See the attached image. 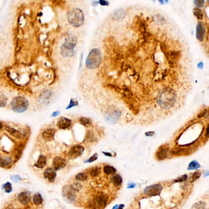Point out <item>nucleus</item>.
Returning a JSON list of instances; mask_svg holds the SVG:
<instances>
[{
	"mask_svg": "<svg viewBox=\"0 0 209 209\" xmlns=\"http://www.w3.org/2000/svg\"><path fill=\"white\" fill-rule=\"evenodd\" d=\"M52 165H53L54 168L55 170L58 171V170L63 169L66 166V161L64 158L60 157V156H57L54 158L53 163H52Z\"/></svg>",
	"mask_w": 209,
	"mask_h": 209,
	"instance_id": "obj_12",
	"label": "nucleus"
},
{
	"mask_svg": "<svg viewBox=\"0 0 209 209\" xmlns=\"http://www.w3.org/2000/svg\"><path fill=\"white\" fill-rule=\"evenodd\" d=\"M100 172H101V169L98 166L94 167L90 170V175L93 177L98 176L100 174Z\"/></svg>",
	"mask_w": 209,
	"mask_h": 209,
	"instance_id": "obj_28",
	"label": "nucleus"
},
{
	"mask_svg": "<svg viewBox=\"0 0 209 209\" xmlns=\"http://www.w3.org/2000/svg\"><path fill=\"white\" fill-rule=\"evenodd\" d=\"M59 114V111H57V112H54V113L52 114V117H55V116L58 115Z\"/></svg>",
	"mask_w": 209,
	"mask_h": 209,
	"instance_id": "obj_45",
	"label": "nucleus"
},
{
	"mask_svg": "<svg viewBox=\"0 0 209 209\" xmlns=\"http://www.w3.org/2000/svg\"><path fill=\"white\" fill-rule=\"evenodd\" d=\"M208 135H209V126L207 128V131H206V137H208Z\"/></svg>",
	"mask_w": 209,
	"mask_h": 209,
	"instance_id": "obj_47",
	"label": "nucleus"
},
{
	"mask_svg": "<svg viewBox=\"0 0 209 209\" xmlns=\"http://www.w3.org/2000/svg\"><path fill=\"white\" fill-rule=\"evenodd\" d=\"M29 106L28 101L24 97L18 96L11 103V109L16 113H22L26 111Z\"/></svg>",
	"mask_w": 209,
	"mask_h": 209,
	"instance_id": "obj_5",
	"label": "nucleus"
},
{
	"mask_svg": "<svg viewBox=\"0 0 209 209\" xmlns=\"http://www.w3.org/2000/svg\"><path fill=\"white\" fill-rule=\"evenodd\" d=\"M169 148L166 146H162L158 150L156 153V157L159 160H164L169 155Z\"/></svg>",
	"mask_w": 209,
	"mask_h": 209,
	"instance_id": "obj_14",
	"label": "nucleus"
},
{
	"mask_svg": "<svg viewBox=\"0 0 209 209\" xmlns=\"http://www.w3.org/2000/svg\"><path fill=\"white\" fill-rule=\"evenodd\" d=\"M63 195L68 200L71 202H74L75 200L76 196L75 194V191L73 188L69 186H66L63 190Z\"/></svg>",
	"mask_w": 209,
	"mask_h": 209,
	"instance_id": "obj_10",
	"label": "nucleus"
},
{
	"mask_svg": "<svg viewBox=\"0 0 209 209\" xmlns=\"http://www.w3.org/2000/svg\"><path fill=\"white\" fill-rule=\"evenodd\" d=\"M33 202L36 205H40L43 202V199L41 195L39 193H37L33 196Z\"/></svg>",
	"mask_w": 209,
	"mask_h": 209,
	"instance_id": "obj_25",
	"label": "nucleus"
},
{
	"mask_svg": "<svg viewBox=\"0 0 209 209\" xmlns=\"http://www.w3.org/2000/svg\"><path fill=\"white\" fill-rule=\"evenodd\" d=\"M112 179H113V183L114 185L116 186H120L122 183V181H123L122 177L120 176L119 174H115L113 177Z\"/></svg>",
	"mask_w": 209,
	"mask_h": 209,
	"instance_id": "obj_26",
	"label": "nucleus"
},
{
	"mask_svg": "<svg viewBox=\"0 0 209 209\" xmlns=\"http://www.w3.org/2000/svg\"><path fill=\"white\" fill-rule=\"evenodd\" d=\"M206 35V28L202 22H198L196 27V38L200 41H202L204 39Z\"/></svg>",
	"mask_w": 209,
	"mask_h": 209,
	"instance_id": "obj_11",
	"label": "nucleus"
},
{
	"mask_svg": "<svg viewBox=\"0 0 209 209\" xmlns=\"http://www.w3.org/2000/svg\"><path fill=\"white\" fill-rule=\"evenodd\" d=\"M154 135H155V132H154V131H149V132H147V133H145V135H147V136H148V137L153 136Z\"/></svg>",
	"mask_w": 209,
	"mask_h": 209,
	"instance_id": "obj_43",
	"label": "nucleus"
},
{
	"mask_svg": "<svg viewBox=\"0 0 209 209\" xmlns=\"http://www.w3.org/2000/svg\"><path fill=\"white\" fill-rule=\"evenodd\" d=\"M188 178V176L187 175H183L182 176H181L179 178H178L176 180V182H182V181H184L185 180H186Z\"/></svg>",
	"mask_w": 209,
	"mask_h": 209,
	"instance_id": "obj_37",
	"label": "nucleus"
},
{
	"mask_svg": "<svg viewBox=\"0 0 209 209\" xmlns=\"http://www.w3.org/2000/svg\"><path fill=\"white\" fill-rule=\"evenodd\" d=\"M207 209V205L206 202L202 201H199L196 203H195L194 205L192 206L191 209Z\"/></svg>",
	"mask_w": 209,
	"mask_h": 209,
	"instance_id": "obj_24",
	"label": "nucleus"
},
{
	"mask_svg": "<svg viewBox=\"0 0 209 209\" xmlns=\"http://www.w3.org/2000/svg\"><path fill=\"white\" fill-rule=\"evenodd\" d=\"M79 121L82 125H83L85 126H89L91 123L90 118L88 117H80L79 119Z\"/></svg>",
	"mask_w": 209,
	"mask_h": 209,
	"instance_id": "obj_31",
	"label": "nucleus"
},
{
	"mask_svg": "<svg viewBox=\"0 0 209 209\" xmlns=\"http://www.w3.org/2000/svg\"><path fill=\"white\" fill-rule=\"evenodd\" d=\"M6 209H13L11 207H7Z\"/></svg>",
	"mask_w": 209,
	"mask_h": 209,
	"instance_id": "obj_51",
	"label": "nucleus"
},
{
	"mask_svg": "<svg viewBox=\"0 0 209 209\" xmlns=\"http://www.w3.org/2000/svg\"><path fill=\"white\" fill-rule=\"evenodd\" d=\"M124 205L123 204H121V205H120V206H119V208H118V209H123V207H124Z\"/></svg>",
	"mask_w": 209,
	"mask_h": 209,
	"instance_id": "obj_46",
	"label": "nucleus"
},
{
	"mask_svg": "<svg viewBox=\"0 0 209 209\" xmlns=\"http://www.w3.org/2000/svg\"><path fill=\"white\" fill-rule=\"evenodd\" d=\"M8 99L6 96L3 94L0 93V107H4L7 104Z\"/></svg>",
	"mask_w": 209,
	"mask_h": 209,
	"instance_id": "obj_30",
	"label": "nucleus"
},
{
	"mask_svg": "<svg viewBox=\"0 0 209 209\" xmlns=\"http://www.w3.org/2000/svg\"><path fill=\"white\" fill-rule=\"evenodd\" d=\"M118 208H119V205H116L113 207L112 209H118Z\"/></svg>",
	"mask_w": 209,
	"mask_h": 209,
	"instance_id": "obj_49",
	"label": "nucleus"
},
{
	"mask_svg": "<svg viewBox=\"0 0 209 209\" xmlns=\"http://www.w3.org/2000/svg\"><path fill=\"white\" fill-rule=\"evenodd\" d=\"M163 190V187L160 184H155L149 186H147L144 191V194L149 196H156L160 195L161 191Z\"/></svg>",
	"mask_w": 209,
	"mask_h": 209,
	"instance_id": "obj_6",
	"label": "nucleus"
},
{
	"mask_svg": "<svg viewBox=\"0 0 209 209\" xmlns=\"http://www.w3.org/2000/svg\"><path fill=\"white\" fill-rule=\"evenodd\" d=\"M157 101L160 106L164 109L172 107L176 101V91L171 88H164L159 93Z\"/></svg>",
	"mask_w": 209,
	"mask_h": 209,
	"instance_id": "obj_1",
	"label": "nucleus"
},
{
	"mask_svg": "<svg viewBox=\"0 0 209 209\" xmlns=\"http://www.w3.org/2000/svg\"><path fill=\"white\" fill-rule=\"evenodd\" d=\"M96 204L101 207H104L107 202V199L105 194H99L96 196Z\"/></svg>",
	"mask_w": 209,
	"mask_h": 209,
	"instance_id": "obj_18",
	"label": "nucleus"
},
{
	"mask_svg": "<svg viewBox=\"0 0 209 209\" xmlns=\"http://www.w3.org/2000/svg\"><path fill=\"white\" fill-rule=\"evenodd\" d=\"M56 172L52 168H47L46 169L44 172V176L45 179L47 180L50 182H54L56 178Z\"/></svg>",
	"mask_w": 209,
	"mask_h": 209,
	"instance_id": "obj_15",
	"label": "nucleus"
},
{
	"mask_svg": "<svg viewBox=\"0 0 209 209\" xmlns=\"http://www.w3.org/2000/svg\"><path fill=\"white\" fill-rule=\"evenodd\" d=\"M101 60L102 57L100 51L97 48H93L90 51L86 59V66L91 69H95L100 65Z\"/></svg>",
	"mask_w": 209,
	"mask_h": 209,
	"instance_id": "obj_2",
	"label": "nucleus"
},
{
	"mask_svg": "<svg viewBox=\"0 0 209 209\" xmlns=\"http://www.w3.org/2000/svg\"><path fill=\"white\" fill-rule=\"evenodd\" d=\"M193 14L198 20H202L204 17L202 11L198 8H195L193 9Z\"/></svg>",
	"mask_w": 209,
	"mask_h": 209,
	"instance_id": "obj_27",
	"label": "nucleus"
},
{
	"mask_svg": "<svg viewBox=\"0 0 209 209\" xmlns=\"http://www.w3.org/2000/svg\"><path fill=\"white\" fill-rule=\"evenodd\" d=\"M121 115V112L119 109H110L105 114V120L109 123H116Z\"/></svg>",
	"mask_w": 209,
	"mask_h": 209,
	"instance_id": "obj_7",
	"label": "nucleus"
},
{
	"mask_svg": "<svg viewBox=\"0 0 209 209\" xmlns=\"http://www.w3.org/2000/svg\"><path fill=\"white\" fill-rule=\"evenodd\" d=\"M204 1H202V0H195L194 1V4L197 6V7H199V8H201L204 6Z\"/></svg>",
	"mask_w": 209,
	"mask_h": 209,
	"instance_id": "obj_36",
	"label": "nucleus"
},
{
	"mask_svg": "<svg viewBox=\"0 0 209 209\" xmlns=\"http://www.w3.org/2000/svg\"><path fill=\"white\" fill-rule=\"evenodd\" d=\"M99 3L102 6H108L109 5V2L106 1H104V0H101V1H99Z\"/></svg>",
	"mask_w": 209,
	"mask_h": 209,
	"instance_id": "obj_41",
	"label": "nucleus"
},
{
	"mask_svg": "<svg viewBox=\"0 0 209 209\" xmlns=\"http://www.w3.org/2000/svg\"><path fill=\"white\" fill-rule=\"evenodd\" d=\"M11 179L14 182H18V181L20 180V178L18 176H11Z\"/></svg>",
	"mask_w": 209,
	"mask_h": 209,
	"instance_id": "obj_40",
	"label": "nucleus"
},
{
	"mask_svg": "<svg viewBox=\"0 0 209 209\" xmlns=\"http://www.w3.org/2000/svg\"><path fill=\"white\" fill-rule=\"evenodd\" d=\"M207 113V109H205V110H204L203 111L201 112L198 114L197 117H198V118H202V117H204V116L206 115Z\"/></svg>",
	"mask_w": 209,
	"mask_h": 209,
	"instance_id": "obj_39",
	"label": "nucleus"
},
{
	"mask_svg": "<svg viewBox=\"0 0 209 209\" xmlns=\"http://www.w3.org/2000/svg\"><path fill=\"white\" fill-rule=\"evenodd\" d=\"M87 175L85 174V173H84V172H82V173H79L76 176H75V179L79 181H85L87 179Z\"/></svg>",
	"mask_w": 209,
	"mask_h": 209,
	"instance_id": "obj_32",
	"label": "nucleus"
},
{
	"mask_svg": "<svg viewBox=\"0 0 209 209\" xmlns=\"http://www.w3.org/2000/svg\"><path fill=\"white\" fill-rule=\"evenodd\" d=\"M46 162H47V158L45 156L41 155L39 156L37 163L34 164V166L38 168H43L46 164Z\"/></svg>",
	"mask_w": 209,
	"mask_h": 209,
	"instance_id": "obj_22",
	"label": "nucleus"
},
{
	"mask_svg": "<svg viewBox=\"0 0 209 209\" xmlns=\"http://www.w3.org/2000/svg\"><path fill=\"white\" fill-rule=\"evenodd\" d=\"M125 15H126V13L123 9H119L117 11H115L113 13L112 17L114 19L116 20H120L123 19L125 17Z\"/></svg>",
	"mask_w": 209,
	"mask_h": 209,
	"instance_id": "obj_21",
	"label": "nucleus"
},
{
	"mask_svg": "<svg viewBox=\"0 0 209 209\" xmlns=\"http://www.w3.org/2000/svg\"><path fill=\"white\" fill-rule=\"evenodd\" d=\"M3 128V124L1 123V122H0V130Z\"/></svg>",
	"mask_w": 209,
	"mask_h": 209,
	"instance_id": "obj_50",
	"label": "nucleus"
},
{
	"mask_svg": "<svg viewBox=\"0 0 209 209\" xmlns=\"http://www.w3.org/2000/svg\"><path fill=\"white\" fill-rule=\"evenodd\" d=\"M4 191L6 193H10L12 191V185L9 182H7L6 183H5L3 186Z\"/></svg>",
	"mask_w": 209,
	"mask_h": 209,
	"instance_id": "obj_34",
	"label": "nucleus"
},
{
	"mask_svg": "<svg viewBox=\"0 0 209 209\" xmlns=\"http://www.w3.org/2000/svg\"><path fill=\"white\" fill-rule=\"evenodd\" d=\"M71 125V120L66 117H61L57 121V126L60 129L64 130Z\"/></svg>",
	"mask_w": 209,
	"mask_h": 209,
	"instance_id": "obj_16",
	"label": "nucleus"
},
{
	"mask_svg": "<svg viewBox=\"0 0 209 209\" xmlns=\"http://www.w3.org/2000/svg\"><path fill=\"white\" fill-rule=\"evenodd\" d=\"M19 202L23 205H28L31 201V193L29 191H23L18 196Z\"/></svg>",
	"mask_w": 209,
	"mask_h": 209,
	"instance_id": "obj_13",
	"label": "nucleus"
},
{
	"mask_svg": "<svg viewBox=\"0 0 209 209\" xmlns=\"http://www.w3.org/2000/svg\"><path fill=\"white\" fill-rule=\"evenodd\" d=\"M104 172L107 175H113L116 172V169L110 166H105L104 167Z\"/></svg>",
	"mask_w": 209,
	"mask_h": 209,
	"instance_id": "obj_23",
	"label": "nucleus"
},
{
	"mask_svg": "<svg viewBox=\"0 0 209 209\" xmlns=\"http://www.w3.org/2000/svg\"><path fill=\"white\" fill-rule=\"evenodd\" d=\"M103 153L105 154V155H107V156H112V155L110 153H105V152H103Z\"/></svg>",
	"mask_w": 209,
	"mask_h": 209,
	"instance_id": "obj_48",
	"label": "nucleus"
},
{
	"mask_svg": "<svg viewBox=\"0 0 209 209\" xmlns=\"http://www.w3.org/2000/svg\"><path fill=\"white\" fill-rule=\"evenodd\" d=\"M5 128H6V131H7L10 135H12L13 136L17 138V139H20L22 138L23 135H22V133H21L20 131H19L15 130V129L13 128H12V127H10V126H6L5 127Z\"/></svg>",
	"mask_w": 209,
	"mask_h": 209,
	"instance_id": "obj_19",
	"label": "nucleus"
},
{
	"mask_svg": "<svg viewBox=\"0 0 209 209\" xmlns=\"http://www.w3.org/2000/svg\"><path fill=\"white\" fill-rule=\"evenodd\" d=\"M55 132H56V131L54 128L47 129L43 132V133L42 135L43 138L46 141L52 140L54 138V136L55 135Z\"/></svg>",
	"mask_w": 209,
	"mask_h": 209,
	"instance_id": "obj_17",
	"label": "nucleus"
},
{
	"mask_svg": "<svg viewBox=\"0 0 209 209\" xmlns=\"http://www.w3.org/2000/svg\"><path fill=\"white\" fill-rule=\"evenodd\" d=\"M203 66H204V64H203V63H202V62H200V63H199L198 64H197V67H198L199 68H200V69H202V68H203Z\"/></svg>",
	"mask_w": 209,
	"mask_h": 209,
	"instance_id": "obj_44",
	"label": "nucleus"
},
{
	"mask_svg": "<svg viewBox=\"0 0 209 209\" xmlns=\"http://www.w3.org/2000/svg\"><path fill=\"white\" fill-rule=\"evenodd\" d=\"M77 44V38L74 36H68L61 47V52L64 57H72L74 55L75 46Z\"/></svg>",
	"mask_w": 209,
	"mask_h": 209,
	"instance_id": "obj_4",
	"label": "nucleus"
},
{
	"mask_svg": "<svg viewBox=\"0 0 209 209\" xmlns=\"http://www.w3.org/2000/svg\"><path fill=\"white\" fill-rule=\"evenodd\" d=\"M169 63L171 66H174L176 64L180 58V52L178 51H171L166 52L165 53Z\"/></svg>",
	"mask_w": 209,
	"mask_h": 209,
	"instance_id": "obj_9",
	"label": "nucleus"
},
{
	"mask_svg": "<svg viewBox=\"0 0 209 209\" xmlns=\"http://www.w3.org/2000/svg\"><path fill=\"white\" fill-rule=\"evenodd\" d=\"M98 153H94L91 157H90L87 161H85V163H92V162L96 161L98 159Z\"/></svg>",
	"mask_w": 209,
	"mask_h": 209,
	"instance_id": "obj_35",
	"label": "nucleus"
},
{
	"mask_svg": "<svg viewBox=\"0 0 209 209\" xmlns=\"http://www.w3.org/2000/svg\"><path fill=\"white\" fill-rule=\"evenodd\" d=\"M201 167L200 164L196 160H194L193 161H191L189 165H188V170H194V169H199Z\"/></svg>",
	"mask_w": 209,
	"mask_h": 209,
	"instance_id": "obj_29",
	"label": "nucleus"
},
{
	"mask_svg": "<svg viewBox=\"0 0 209 209\" xmlns=\"http://www.w3.org/2000/svg\"><path fill=\"white\" fill-rule=\"evenodd\" d=\"M84 151V148L80 145H75L71 148L68 153V157L74 160L81 156Z\"/></svg>",
	"mask_w": 209,
	"mask_h": 209,
	"instance_id": "obj_8",
	"label": "nucleus"
},
{
	"mask_svg": "<svg viewBox=\"0 0 209 209\" xmlns=\"http://www.w3.org/2000/svg\"><path fill=\"white\" fill-rule=\"evenodd\" d=\"M77 104H78L77 101H75L74 100H73V99H71V101H70V103H69V106H68L66 109H70V108H71V107H74V106H75V105H77Z\"/></svg>",
	"mask_w": 209,
	"mask_h": 209,
	"instance_id": "obj_38",
	"label": "nucleus"
},
{
	"mask_svg": "<svg viewBox=\"0 0 209 209\" xmlns=\"http://www.w3.org/2000/svg\"><path fill=\"white\" fill-rule=\"evenodd\" d=\"M201 172L200 171H196L193 174V176H192L191 179V181L193 182L194 181L197 180L198 179L201 177Z\"/></svg>",
	"mask_w": 209,
	"mask_h": 209,
	"instance_id": "obj_33",
	"label": "nucleus"
},
{
	"mask_svg": "<svg viewBox=\"0 0 209 209\" xmlns=\"http://www.w3.org/2000/svg\"><path fill=\"white\" fill-rule=\"evenodd\" d=\"M69 23L74 27H79L84 23V15L79 9H74L70 11L68 15Z\"/></svg>",
	"mask_w": 209,
	"mask_h": 209,
	"instance_id": "obj_3",
	"label": "nucleus"
},
{
	"mask_svg": "<svg viewBox=\"0 0 209 209\" xmlns=\"http://www.w3.org/2000/svg\"><path fill=\"white\" fill-rule=\"evenodd\" d=\"M13 162L11 158L9 156L1 157L0 156V167H9Z\"/></svg>",
	"mask_w": 209,
	"mask_h": 209,
	"instance_id": "obj_20",
	"label": "nucleus"
},
{
	"mask_svg": "<svg viewBox=\"0 0 209 209\" xmlns=\"http://www.w3.org/2000/svg\"><path fill=\"white\" fill-rule=\"evenodd\" d=\"M135 183L131 182V183H128V188H135Z\"/></svg>",
	"mask_w": 209,
	"mask_h": 209,
	"instance_id": "obj_42",
	"label": "nucleus"
}]
</instances>
